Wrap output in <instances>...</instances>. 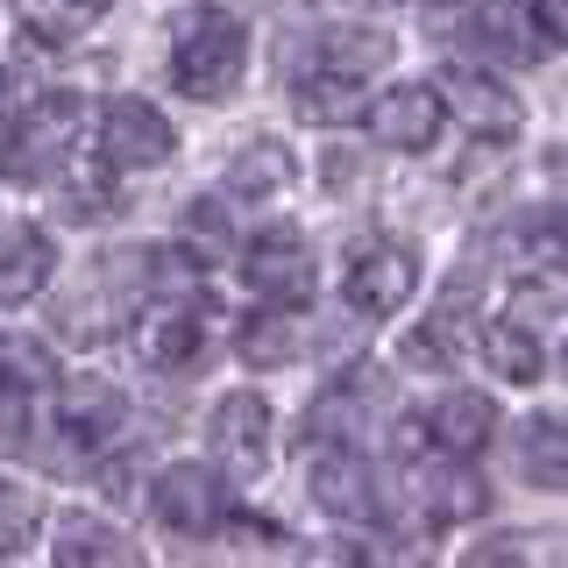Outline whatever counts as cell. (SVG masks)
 <instances>
[{
    "label": "cell",
    "mask_w": 568,
    "mask_h": 568,
    "mask_svg": "<svg viewBox=\"0 0 568 568\" xmlns=\"http://www.w3.org/2000/svg\"><path fill=\"white\" fill-rule=\"evenodd\" d=\"M484 363L505 384H532V377H540V342H532L526 320H497V327H484Z\"/></svg>",
    "instance_id": "d6986e66"
},
{
    "label": "cell",
    "mask_w": 568,
    "mask_h": 568,
    "mask_svg": "<svg viewBox=\"0 0 568 568\" xmlns=\"http://www.w3.org/2000/svg\"><path fill=\"white\" fill-rule=\"evenodd\" d=\"M519 476L540 490H568V413H532L519 426Z\"/></svg>",
    "instance_id": "4fadbf2b"
},
{
    "label": "cell",
    "mask_w": 568,
    "mask_h": 568,
    "mask_svg": "<svg viewBox=\"0 0 568 568\" xmlns=\"http://www.w3.org/2000/svg\"><path fill=\"white\" fill-rule=\"evenodd\" d=\"M121 419H129V398H121V384H106V377H71V384H64V405H58L64 440H79V448H100V440L121 434Z\"/></svg>",
    "instance_id": "8fae6325"
},
{
    "label": "cell",
    "mask_w": 568,
    "mask_h": 568,
    "mask_svg": "<svg viewBox=\"0 0 568 568\" xmlns=\"http://www.w3.org/2000/svg\"><path fill=\"white\" fill-rule=\"evenodd\" d=\"M440 129H448V100H440L434 85H390V93L369 106V135H377L384 150H405V156L434 150Z\"/></svg>",
    "instance_id": "ba28073f"
},
{
    "label": "cell",
    "mask_w": 568,
    "mask_h": 568,
    "mask_svg": "<svg viewBox=\"0 0 568 568\" xmlns=\"http://www.w3.org/2000/svg\"><path fill=\"white\" fill-rule=\"evenodd\" d=\"M248 64V29L227 8H192L171 36V85L185 100H227Z\"/></svg>",
    "instance_id": "6da1fadb"
},
{
    "label": "cell",
    "mask_w": 568,
    "mask_h": 568,
    "mask_svg": "<svg viewBox=\"0 0 568 568\" xmlns=\"http://www.w3.org/2000/svg\"><path fill=\"white\" fill-rule=\"evenodd\" d=\"M50 263H58V248H50V235H36V227H22L8 248H0V306H29L36 292L50 284Z\"/></svg>",
    "instance_id": "e0dca14e"
},
{
    "label": "cell",
    "mask_w": 568,
    "mask_h": 568,
    "mask_svg": "<svg viewBox=\"0 0 568 568\" xmlns=\"http://www.w3.org/2000/svg\"><path fill=\"white\" fill-rule=\"evenodd\" d=\"M526 14H532V29H540V43L568 50V0H526Z\"/></svg>",
    "instance_id": "83f0119b"
},
{
    "label": "cell",
    "mask_w": 568,
    "mask_h": 568,
    "mask_svg": "<svg viewBox=\"0 0 568 568\" xmlns=\"http://www.w3.org/2000/svg\"><path fill=\"white\" fill-rule=\"evenodd\" d=\"M547 227H555V248L568 256V206H561V213H555V221H547Z\"/></svg>",
    "instance_id": "f1b7e54d"
},
{
    "label": "cell",
    "mask_w": 568,
    "mask_h": 568,
    "mask_svg": "<svg viewBox=\"0 0 568 568\" xmlns=\"http://www.w3.org/2000/svg\"><path fill=\"white\" fill-rule=\"evenodd\" d=\"M455 106H462V129L484 135V142L519 135V100L497 79H484V71H455Z\"/></svg>",
    "instance_id": "2e32d148"
},
{
    "label": "cell",
    "mask_w": 568,
    "mask_h": 568,
    "mask_svg": "<svg viewBox=\"0 0 568 568\" xmlns=\"http://www.w3.org/2000/svg\"><path fill=\"white\" fill-rule=\"evenodd\" d=\"M298 348V327H292V306H277V313H263V320H248L242 327V355L256 369H271V363H284V355Z\"/></svg>",
    "instance_id": "44dd1931"
},
{
    "label": "cell",
    "mask_w": 568,
    "mask_h": 568,
    "mask_svg": "<svg viewBox=\"0 0 568 568\" xmlns=\"http://www.w3.org/2000/svg\"><path fill=\"white\" fill-rule=\"evenodd\" d=\"M413 284H419V256H413L405 242H363V248L348 256L342 298H348L363 320H390V313H405Z\"/></svg>",
    "instance_id": "3957f363"
},
{
    "label": "cell",
    "mask_w": 568,
    "mask_h": 568,
    "mask_svg": "<svg viewBox=\"0 0 568 568\" xmlns=\"http://www.w3.org/2000/svg\"><path fill=\"white\" fill-rule=\"evenodd\" d=\"M242 277H248V292H263L271 306H306L313 298L306 235H298V227H263V235L242 248Z\"/></svg>",
    "instance_id": "5b68a950"
},
{
    "label": "cell",
    "mask_w": 568,
    "mask_h": 568,
    "mask_svg": "<svg viewBox=\"0 0 568 568\" xmlns=\"http://www.w3.org/2000/svg\"><path fill=\"white\" fill-rule=\"evenodd\" d=\"M58 561H135V547L121 540V532L93 526V519H71L58 532Z\"/></svg>",
    "instance_id": "7402d4cb"
},
{
    "label": "cell",
    "mask_w": 568,
    "mask_h": 568,
    "mask_svg": "<svg viewBox=\"0 0 568 568\" xmlns=\"http://www.w3.org/2000/svg\"><path fill=\"white\" fill-rule=\"evenodd\" d=\"M490 434H497V405L484 398V390H448V398H434L426 419H419V440L440 448L448 462H469Z\"/></svg>",
    "instance_id": "9c48e42d"
},
{
    "label": "cell",
    "mask_w": 568,
    "mask_h": 568,
    "mask_svg": "<svg viewBox=\"0 0 568 568\" xmlns=\"http://www.w3.org/2000/svg\"><path fill=\"white\" fill-rule=\"evenodd\" d=\"M171 150H178V135L150 100H114L100 114V164L106 171H156Z\"/></svg>",
    "instance_id": "8992f818"
},
{
    "label": "cell",
    "mask_w": 568,
    "mask_h": 568,
    "mask_svg": "<svg viewBox=\"0 0 568 568\" xmlns=\"http://www.w3.org/2000/svg\"><path fill=\"white\" fill-rule=\"evenodd\" d=\"M36 532H43V511L22 484H0V555H29Z\"/></svg>",
    "instance_id": "603a6c76"
},
{
    "label": "cell",
    "mask_w": 568,
    "mask_h": 568,
    "mask_svg": "<svg viewBox=\"0 0 568 568\" xmlns=\"http://www.w3.org/2000/svg\"><path fill=\"white\" fill-rule=\"evenodd\" d=\"M206 440H213L221 476H263L271 469V405L256 390H227L206 419Z\"/></svg>",
    "instance_id": "277c9868"
},
{
    "label": "cell",
    "mask_w": 568,
    "mask_h": 568,
    "mask_svg": "<svg viewBox=\"0 0 568 568\" xmlns=\"http://www.w3.org/2000/svg\"><path fill=\"white\" fill-rule=\"evenodd\" d=\"M150 505L171 532H213L227 519V476L206 469V462H171V469L156 476Z\"/></svg>",
    "instance_id": "52a82bcc"
},
{
    "label": "cell",
    "mask_w": 568,
    "mask_h": 568,
    "mask_svg": "<svg viewBox=\"0 0 568 568\" xmlns=\"http://www.w3.org/2000/svg\"><path fill=\"white\" fill-rule=\"evenodd\" d=\"M484 29H490V36H497L505 50H519V58H526L532 43H540V29H532L526 0H484Z\"/></svg>",
    "instance_id": "484cf974"
},
{
    "label": "cell",
    "mask_w": 568,
    "mask_h": 568,
    "mask_svg": "<svg viewBox=\"0 0 568 568\" xmlns=\"http://www.w3.org/2000/svg\"><path fill=\"white\" fill-rule=\"evenodd\" d=\"M369 8H390V0H369Z\"/></svg>",
    "instance_id": "1f68e13d"
},
{
    "label": "cell",
    "mask_w": 568,
    "mask_h": 568,
    "mask_svg": "<svg viewBox=\"0 0 568 568\" xmlns=\"http://www.w3.org/2000/svg\"><path fill=\"white\" fill-rule=\"evenodd\" d=\"M79 8H85V14H106V8H114V0H79Z\"/></svg>",
    "instance_id": "f546056e"
},
{
    "label": "cell",
    "mask_w": 568,
    "mask_h": 568,
    "mask_svg": "<svg viewBox=\"0 0 568 568\" xmlns=\"http://www.w3.org/2000/svg\"><path fill=\"white\" fill-rule=\"evenodd\" d=\"M206 348H213V327H206L200 306H164L150 327H142V363L164 369V377H185V369H200Z\"/></svg>",
    "instance_id": "30bf717a"
},
{
    "label": "cell",
    "mask_w": 568,
    "mask_h": 568,
    "mask_svg": "<svg viewBox=\"0 0 568 568\" xmlns=\"http://www.w3.org/2000/svg\"><path fill=\"white\" fill-rule=\"evenodd\" d=\"M121 320H129V298L106 292V263H100V271H85L79 292L58 298V334H71V342H100V334H114Z\"/></svg>",
    "instance_id": "5bb4252c"
},
{
    "label": "cell",
    "mask_w": 568,
    "mask_h": 568,
    "mask_svg": "<svg viewBox=\"0 0 568 568\" xmlns=\"http://www.w3.org/2000/svg\"><path fill=\"white\" fill-rule=\"evenodd\" d=\"M185 248H192V256H206V263L235 248V242H227V213L213 206V200H192L185 206Z\"/></svg>",
    "instance_id": "d4e9b609"
},
{
    "label": "cell",
    "mask_w": 568,
    "mask_h": 568,
    "mask_svg": "<svg viewBox=\"0 0 568 568\" xmlns=\"http://www.w3.org/2000/svg\"><path fill=\"white\" fill-rule=\"evenodd\" d=\"M377 64H390V36H384V29H327V36L313 43V58H306V71L355 79V85H363Z\"/></svg>",
    "instance_id": "9a60e30c"
},
{
    "label": "cell",
    "mask_w": 568,
    "mask_h": 568,
    "mask_svg": "<svg viewBox=\"0 0 568 568\" xmlns=\"http://www.w3.org/2000/svg\"><path fill=\"white\" fill-rule=\"evenodd\" d=\"M22 22H29V36H43V43H64V36H79L93 14H85L79 0H22Z\"/></svg>",
    "instance_id": "cb8c5ba5"
},
{
    "label": "cell",
    "mask_w": 568,
    "mask_h": 568,
    "mask_svg": "<svg viewBox=\"0 0 568 568\" xmlns=\"http://www.w3.org/2000/svg\"><path fill=\"white\" fill-rule=\"evenodd\" d=\"M79 121H85V100H79V93L36 100L29 121H22L8 142H0V178H8V185H43V178H58L71 135H79Z\"/></svg>",
    "instance_id": "7a4b0ae2"
},
{
    "label": "cell",
    "mask_w": 568,
    "mask_h": 568,
    "mask_svg": "<svg viewBox=\"0 0 568 568\" xmlns=\"http://www.w3.org/2000/svg\"><path fill=\"white\" fill-rule=\"evenodd\" d=\"M313 497L334 511V519H369L377 511V490H369V462L348 448V440H327L313 455Z\"/></svg>",
    "instance_id": "7c38bea8"
},
{
    "label": "cell",
    "mask_w": 568,
    "mask_h": 568,
    "mask_svg": "<svg viewBox=\"0 0 568 568\" xmlns=\"http://www.w3.org/2000/svg\"><path fill=\"white\" fill-rule=\"evenodd\" d=\"M50 384H58L50 348L29 342V334H0V390H8V398H43Z\"/></svg>",
    "instance_id": "ac0fdd59"
},
{
    "label": "cell",
    "mask_w": 568,
    "mask_h": 568,
    "mask_svg": "<svg viewBox=\"0 0 568 568\" xmlns=\"http://www.w3.org/2000/svg\"><path fill=\"white\" fill-rule=\"evenodd\" d=\"M455 355L462 348H448V320H426V327L405 334V363L413 369H455Z\"/></svg>",
    "instance_id": "4316f807"
},
{
    "label": "cell",
    "mask_w": 568,
    "mask_h": 568,
    "mask_svg": "<svg viewBox=\"0 0 568 568\" xmlns=\"http://www.w3.org/2000/svg\"><path fill=\"white\" fill-rule=\"evenodd\" d=\"M284 178H292V150L284 142H248L235 164H227V192L235 200H271Z\"/></svg>",
    "instance_id": "ffe728a7"
},
{
    "label": "cell",
    "mask_w": 568,
    "mask_h": 568,
    "mask_svg": "<svg viewBox=\"0 0 568 568\" xmlns=\"http://www.w3.org/2000/svg\"><path fill=\"white\" fill-rule=\"evenodd\" d=\"M0 114H8V79H0Z\"/></svg>",
    "instance_id": "4dcf8cb0"
}]
</instances>
